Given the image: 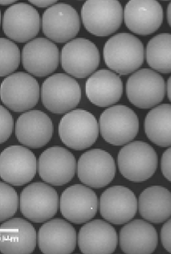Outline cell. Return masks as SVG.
<instances>
[{"instance_id": "1", "label": "cell", "mask_w": 171, "mask_h": 254, "mask_svg": "<svg viewBox=\"0 0 171 254\" xmlns=\"http://www.w3.org/2000/svg\"><path fill=\"white\" fill-rule=\"evenodd\" d=\"M103 57L106 65L116 74H130L143 64V43L129 33L114 35L106 41L104 46Z\"/></svg>"}, {"instance_id": "2", "label": "cell", "mask_w": 171, "mask_h": 254, "mask_svg": "<svg viewBox=\"0 0 171 254\" xmlns=\"http://www.w3.org/2000/svg\"><path fill=\"white\" fill-rule=\"evenodd\" d=\"M158 163L154 147L142 141L127 143L120 149L117 156L120 174L132 182H144L151 178L156 172Z\"/></svg>"}, {"instance_id": "3", "label": "cell", "mask_w": 171, "mask_h": 254, "mask_svg": "<svg viewBox=\"0 0 171 254\" xmlns=\"http://www.w3.org/2000/svg\"><path fill=\"white\" fill-rule=\"evenodd\" d=\"M59 138L63 144L75 150L89 148L97 142L99 126L95 116L84 110H71L59 122Z\"/></svg>"}, {"instance_id": "4", "label": "cell", "mask_w": 171, "mask_h": 254, "mask_svg": "<svg viewBox=\"0 0 171 254\" xmlns=\"http://www.w3.org/2000/svg\"><path fill=\"white\" fill-rule=\"evenodd\" d=\"M99 131L106 142L114 146H124L137 137L139 119L128 106L116 105L106 109L99 120Z\"/></svg>"}, {"instance_id": "5", "label": "cell", "mask_w": 171, "mask_h": 254, "mask_svg": "<svg viewBox=\"0 0 171 254\" xmlns=\"http://www.w3.org/2000/svg\"><path fill=\"white\" fill-rule=\"evenodd\" d=\"M40 95L47 110L56 115H63L78 106L81 100V89L72 76L56 73L44 81Z\"/></svg>"}, {"instance_id": "6", "label": "cell", "mask_w": 171, "mask_h": 254, "mask_svg": "<svg viewBox=\"0 0 171 254\" xmlns=\"http://www.w3.org/2000/svg\"><path fill=\"white\" fill-rule=\"evenodd\" d=\"M81 19L89 33L106 37L114 34L122 24V6L117 0H89L81 8Z\"/></svg>"}, {"instance_id": "7", "label": "cell", "mask_w": 171, "mask_h": 254, "mask_svg": "<svg viewBox=\"0 0 171 254\" xmlns=\"http://www.w3.org/2000/svg\"><path fill=\"white\" fill-rule=\"evenodd\" d=\"M23 216L34 223H45L55 216L59 196L53 187L45 183H32L23 189L19 198Z\"/></svg>"}, {"instance_id": "8", "label": "cell", "mask_w": 171, "mask_h": 254, "mask_svg": "<svg viewBox=\"0 0 171 254\" xmlns=\"http://www.w3.org/2000/svg\"><path fill=\"white\" fill-rule=\"evenodd\" d=\"M38 81L33 76L18 72L6 76L0 85V99L14 112H25L34 108L40 99Z\"/></svg>"}, {"instance_id": "9", "label": "cell", "mask_w": 171, "mask_h": 254, "mask_svg": "<svg viewBox=\"0 0 171 254\" xmlns=\"http://www.w3.org/2000/svg\"><path fill=\"white\" fill-rule=\"evenodd\" d=\"M125 89L127 98L133 106L154 108L165 98V80L154 70L142 68L129 76Z\"/></svg>"}, {"instance_id": "10", "label": "cell", "mask_w": 171, "mask_h": 254, "mask_svg": "<svg viewBox=\"0 0 171 254\" xmlns=\"http://www.w3.org/2000/svg\"><path fill=\"white\" fill-rule=\"evenodd\" d=\"M37 172V159L24 146H10L0 153V178L13 186L31 182Z\"/></svg>"}, {"instance_id": "11", "label": "cell", "mask_w": 171, "mask_h": 254, "mask_svg": "<svg viewBox=\"0 0 171 254\" xmlns=\"http://www.w3.org/2000/svg\"><path fill=\"white\" fill-rule=\"evenodd\" d=\"M100 62L99 49L88 39H73L61 50L62 68L76 78H85L93 74L98 68Z\"/></svg>"}, {"instance_id": "12", "label": "cell", "mask_w": 171, "mask_h": 254, "mask_svg": "<svg viewBox=\"0 0 171 254\" xmlns=\"http://www.w3.org/2000/svg\"><path fill=\"white\" fill-rule=\"evenodd\" d=\"M76 168L79 180L92 189L107 186L116 176L115 160L110 153L102 149H93L84 153Z\"/></svg>"}, {"instance_id": "13", "label": "cell", "mask_w": 171, "mask_h": 254, "mask_svg": "<svg viewBox=\"0 0 171 254\" xmlns=\"http://www.w3.org/2000/svg\"><path fill=\"white\" fill-rule=\"evenodd\" d=\"M76 166L73 154L57 146L45 150L37 163L40 178L53 186H63L71 182L76 175Z\"/></svg>"}, {"instance_id": "14", "label": "cell", "mask_w": 171, "mask_h": 254, "mask_svg": "<svg viewBox=\"0 0 171 254\" xmlns=\"http://www.w3.org/2000/svg\"><path fill=\"white\" fill-rule=\"evenodd\" d=\"M41 24L45 36L58 44L72 41L80 29L78 13L67 3H57L47 9L43 14Z\"/></svg>"}, {"instance_id": "15", "label": "cell", "mask_w": 171, "mask_h": 254, "mask_svg": "<svg viewBox=\"0 0 171 254\" xmlns=\"http://www.w3.org/2000/svg\"><path fill=\"white\" fill-rule=\"evenodd\" d=\"M40 29V14L32 5L15 3L3 14L2 31L15 42H29L39 34Z\"/></svg>"}, {"instance_id": "16", "label": "cell", "mask_w": 171, "mask_h": 254, "mask_svg": "<svg viewBox=\"0 0 171 254\" xmlns=\"http://www.w3.org/2000/svg\"><path fill=\"white\" fill-rule=\"evenodd\" d=\"M59 205L62 216L66 220L80 225L95 217L98 198L91 189L85 185H75L63 190Z\"/></svg>"}, {"instance_id": "17", "label": "cell", "mask_w": 171, "mask_h": 254, "mask_svg": "<svg viewBox=\"0 0 171 254\" xmlns=\"http://www.w3.org/2000/svg\"><path fill=\"white\" fill-rule=\"evenodd\" d=\"M99 208L102 217L109 223L124 225L137 214V197L126 187H110L101 195Z\"/></svg>"}, {"instance_id": "18", "label": "cell", "mask_w": 171, "mask_h": 254, "mask_svg": "<svg viewBox=\"0 0 171 254\" xmlns=\"http://www.w3.org/2000/svg\"><path fill=\"white\" fill-rule=\"evenodd\" d=\"M23 68L32 76H49L58 68L59 53L58 47L49 39H33L22 50Z\"/></svg>"}, {"instance_id": "19", "label": "cell", "mask_w": 171, "mask_h": 254, "mask_svg": "<svg viewBox=\"0 0 171 254\" xmlns=\"http://www.w3.org/2000/svg\"><path fill=\"white\" fill-rule=\"evenodd\" d=\"M163 6L155 0H131L123 11L125 26L139 36L157 32L163 22Z\"/></svg>"}, {"instance_id": "20", "label": "cell", "mask_w": 171, "mask_h": 254, "mask_svg": "<svg viewBox=\"0 0 171 254\" xmlns=\"http://www.w3.org/2000/svg\"><path fill=\"white\" fill-rule=\"evenodd\" d=\"M15 136L22 145L32 149L46 146L53 138L54 127L49 115L41 110H29L18 118Z\"/></svg>"}, {"instance_id": "21", "label": "cell", "mask_w": 171, "mask_h": 254, "mask_svg": "<svg viewBox=\"0 0 171 254\" xmlns=\"http://www.w3.org/2000/svg\"><path fill=\"white\" fill-rule=\"evenodd\" d=\"M39 248L45 254H72L77 245L76 229L63 219H53L40 227Z\"/></svg>"}, {"instance_id": "22", "label": "cell", "mask_w": 171, "mask_h": 254, "mask_svg": "<svg viewBox=\"0 0 171 254\" xmlns=\"http://www.w3.org/2000/svg\"><path fill=\"white\" fill-rule=\"evenodd\" d=\"M37 244L36 229L22 218H10L0 225V252L4 254H30Z\"/></svg>"}, {"instance_id": "23", "label": "cell", "mask_w": 171, "mask_h": 254, "mask_svg": "<svg viewBox=\"0 0 171 254\" xmlns=\"http://www.w3.org/2000/svg\"><path fill=\"white\" fill-rule=\"evenodd\" d=\"M80 252L85 254H111L118 244L116 231L102 220L88 221L81 227L77 237Z\"/></svg>"}, {"instance_id": "24", "label": "cell", "mask_w": 171, "mask_h": 254, "mask_svg": "<svg viewBox=\"0 0 171 254\" xmlns=\"http://www.w3.org/2000/svg\"><path fill=\"white\" fill-rule=\"evenodd\" d=\"M87 98L98 107H109L120 101L123 82L118 75L109 69H100L89 76L85 84Z\"/></svg>"}, {"instance_id": "25", "label": "cell", "mask_w": 171, "mask_h": 254, "mask_svg": "<svg viewBox=\"0 0 171 254\" xmlns=\"http://www.w3.org/2000/svg\"><path fill=\"white\" fill-rule=\"evenodd\" d=\"M159 243L157 230L148 221L134 220L120 229L119 245L126 254H151Z\"/></svg>"}, {"instance_id": "26", "label": "cell", "mask_w": 171, "mask_h": 254, "mask_svg": "<svg viewBox=\"0 0 171 254\" xmlns=\"http://www.w3.org/2000/svg\"><path fill=\"white\" fill-rule=\"evenodd\" d=\"M137 211L142 218L153 224H162L171 216V193L162 186H152L142 191L137 200Z\"/></svg>"}, {"instance_id": "27", "label": "cell", "mask_w": 171, "mask_h": 254, "mask_svg": "<svg viewBox=\"0 0 171 254\" xmlns=\"http://www.w3.org/2000/svg\"><path fill=\"white\" fill-rule=\"evenodd\" d=\"M144 128L147 138L162 147L171 144V106L162 104L150 110L146 115Z\"/></svg>"}, {"instance_id": "28", "label": "cell", "mask_w": 171, "mask_h": 254, "mask_svg": "<svg viewBox=\"0 0 171 254\" xmlns=\"http://www.w3.org/2000/svg\"><path fill=\"white\" fill-rule=\"evenodd\" d=\"M146 62L154 71L171 72V35L161 33L153 37L146 46Z\"/></svg>"}, {"instance_id": "29", "label": "cell", "mask_w": 171, "mask_h": 254, "mask_svg": "<svg viewBox=\"0 0 171 254\" xmlns=\"http://www.w3.org/2000/svg\"><path fill=\"white\" fill-rule=\"evenodd\" d=\"M21 53L16 44L6 38H0V76L12 74L19 68Z\"/></svg>"}, {"instance_id": "30", "label": "cell", "mask_w": 171, "mask_h": 254, "mask_svg": "<svg viewBox=\"0 0 171 254\" xmlns=\"http://www.w3.org/2000/svg\"><path fill=\"white\" fill-rule=\"evenodd\" d=\"M19 208V196L6 183L0 182V222L13 217Z\"/></svg>"}, {"instance_id": "31", "label": "cell", "mask_w": 171, "mask_h": 254, "mask_svg": "<svg viewBox=\"0 0 171 254\" xmlns=\"http://www.w3.org/2000/svg\"><path fill=\"white\" fill-rule=\"evenodd\" d=\"M14 127L12 115L4 106L0 105V144L6 142L11 137Z\"/></svg>"}, {"instance_id": "32", "label": "cell", "mask_w": 171, "mask_h": 254, "mask_svg": "<svg viewBox=\"0 0 171 254\" xmlns=\"http://www.w3.org/2000/svg\"><path fill=\"white\" fill-rule=\"evenodd\" d=\"M171 219L165 221L161 230V242L163 244V247L167 251L171 253Z\"/></svg>"}, {"instance_id": "33", "label": "cell", "mask_w": 171, "mask_h": 254, "mask_svg": "<svg viewBox=\"0 0 171 254\" xmlns=\"http://www.w3.org/2000/svg\"><path fill=\"white\" fill-rule=\"evenodd\" d=\"M171 147L167 149L165 152L163 153L162 159H161V170L163 175L167 180H171Z\"/></svg>"}, {"instance_id": "34", "label": "cell", "mask_w": 171, "mask_h": 254, "mask_svg": "<svg viewBox=\"0 0 171 254\" xmlns=\"http://www.w3.org/2000/svg\"><path fill=\"white\" fill-rule=\"evenodd\" d=\"M29 2L40 8H45V7H50L55 4L57 1L56 0H31Z\"/></svg>"}, {"instance_id": "35", "label": "cell", "mask_w": 171, "mask_h": 254, "mask_svg": "<svg viewBox=\"0 0 171 254\" xmlns=\"http://www.w3.org/2000/svg\"><path fill=\"white\" fill-rule=\"evenodd\" d=\"M166 93H167L168 99L169 101L171 100V77H169L167 84H166Z\"/></svg>"}, {"instance_id": "36", "label": "cell", "mask_w": 171, "mask_h": 254, "mask_svg": "<svg viewBox=\"0 0 171 254\" xmlns=\"http://www.w3.org/2000/svg\"><path fill=\"white\" fill-rule=\"evenodd\" d=\"M167 19L168 24L171 26V3L170 2L169 5L167 6Z\"/></svg>"}, {"instance_id": "37", "label": "cell", "mask_w": 171, "mask_h": 254, "mask_svg": "<svg viewBox=\"0 0 171 254\" xmlns=\"http://www.w3.org/2000/svg\"><path fill=\"white\" fill-rule=\"evenodd\" d=\"M15 1L14 0H0V5H2V6L15 4Z\"/></svg>"}, {"instance_id": "38", "label": "cell", "mask_w": 171, "mask_h": 254, "mask_svg": "<svg viewBox=\"0 0 171 254\" xmlns=\"http://www.w3.org/2000/svg\"><path fill=\"white\" fill-rule=\"evenodd\" d=\"M0 24H1V11H0Z\"/></svg>"}]
</instances>
